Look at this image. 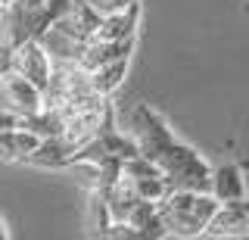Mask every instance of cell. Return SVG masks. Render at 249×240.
Returning a JSON list of instances; mask_svg holds the SVG:
<instances>
[{
    "instance_id": "4",
    "label": "cell",
    "mask_w": 249,
    "mask_h": 240,
    "mask_svg": "<svg viewBox=\"0 0 249 240\" xmlns=\"http://www.w3.org/2000/svg\"><path fill=\"white\" fill-rule=\"evenodd\" d=\"M10 69L19 75H25L28 81H35L37 88H47L50 84V75H53V56L47 53V47L37 37H28L22 41L19 47H13V56H10Z\"/></svg>"
},
{
    "instance_id": "5",
    "label": "cell",
    "mask_w": 249,
    "mask_h": 240,
    "mask_svg": "<svg viewBox=\"0 0 249 240\" xmlns=\"http://www.w3.org/2000/svg\"><path fill=\"white\" fill-rule=\"evenodd\" d=\"M249 234V200H228L218 206L206 228V237H246Z\"/></svg>"
},
{
    "instance_id": "12",
    "label": "cell",
    "mask_w": 249,
    "mask_h": 240,
    "mask_svg": "<svg viewBox=\"0 0 249 240\" xmlns=\"http://www.w3.org/2000/svg\"><path fill=\"white\" fill-rule=\"evenodd\" d=\"M93 10L100 13V16H106V13H119V10H128L131 3H137V0H88Z\"/></svg>"
},
{
    "instance_id": "15",
    "label": "cell",
    "mask_w": 249,
    "mask_h": 240,
    "mask_svg": "<svg viewBox=\"0 0 249 240\" xmlns=\"http://www.w3.org/2000/svg\"><path fill=\"white\" fill-rule=\"evenodd\" d=\"M3 19H6V6L0 3V47H6V44H3Z\"/></svg>"
},
{
    "instance_id": "17",
    "label": "cell",
    "mask_w": 249,
    "mask_h": 240,
    "mask_svg": "<svg viewBox=\"0 0 249 240\" xmlns=\"http://www.w3.org/2000/svg\"><path fill=\"white\" fill-rule=\"evenodd\" d=\"M25 6H37V3H44V0H22Z\"/></svg>"
},
{
    "instance_id": "14",
    "label": "cell",
    "mask_w": 249,
    "mask_h": 240,
    "mask_svg": "<svg viewBox=\"0 0 249 240\" xmlns=\"http://www.w3.org/2000/svg\"><path fill=\"white\" fill-rule=\"evenodd\" d=\"M10 56H13V50H10V47H0V75L10 72Z\"/></svg>"
},
{
    "instance_id": "3",
    "label": "cell",
    "mask_w": 249,
    "mask_h": 240,
    "mask_svg": "<svg viewBox=\"0 0 249 240\" xmlns=\"http://www.w3.org/2000/svg\"><path fill=\"white\" fill-rule=\"evenodd\" d=\"M44 106V91L19 72L0 75V110H13L16 115H31Z\"/></svg>"
},
{
    "instance_id": "10",
    "label": "cell",
    "mask_w": 249,
    "mask_h": 240,
    "mask_svg": "<svg viewBox=\"0 0 249 240\" xmlns=\"http://www.w3.org/2000/svg\"><path fill=\"white\" fill-rule=\"evenodd\" d=\"M124 75H128V59H115V63H106L100 69L90 72V91L100 97H112L115 91L122 88Z\"/></svg>"
},
{
    "instance_id": "18",
    "label": "cell",
    "mask_w": 249,
    "mask_h": 240,
    "mask_svg": "<svg viewBox=\"0 0 249 240\" xmlns=\"http://www.w3.org/2000/svg\"><path fill=\"white\" fill-rule=\"evenodd\" d=\"M0 3H3V6H10V3H16V0H0Z\"/></svg>"
},
{
    "instance_id": "9",
    "label": "cell",
    "mask_w": 249,
    "mask_h": 240,
    "mask_svg": "<svg viewBox=\"0 0 249 240\" xmlns=\"http://www.w3.org/2000/svg\"><path fill=\"white\" fill-rule=\"evenodd\" d=\"M212 193L221 203L246 197V172L243 166H218L212 168Z\"/></svg>"
},
{
    "instance_id": "1",
    "label": "cell",
    "mask_w": 249,
    "mask_h": 240,
    "mask_svg": "<svg viewBox=\"0 0 249 240\" xmlns=\"http://www.w3.org/2000/svg\"><path fill=\"white\" fill-rule=\"evenodd\" d=\"M218 206L221 200L212 190H168V197L159 200V215L168 237H202Z\"/></svg>"
},
{
    "instance_id": "8",
    "label": "cell",
    "mask_w": 249,
    "mask_h": 240,
    "mask_svg": "<svg viewBox=\"0 0 249 240\" xmlns=\"http://www.w3.org/2000/svg\"><path fill=\"white\" fill-rule=\"evenodd\" d=\"M44 137H37L35 131L28 128H13L6 134H0V162H25L28 166V156L41 147Z\"/></svg>"
},
{
    "instance_id": "2",
    "label": "cell",
    "mask_w": 249,
    "mask_h": 240,
    "mask_svg": "<svg viewBox=\"0 0 249 240\" xmlns=\"http://www.w3.org/2000/svg\"><path fill=\"white\" fill-rule=\"evenodd\" d=\"M128 128H131L128 134L137 141L140 153H143L146 159H153V162L175 144V134H171V128L165 125V119H162L156 110H150L146 103H137L134 110H131Z\"/></svg>"
},
{
    "instance_id": "13",
    "label": "cell",
    "mask_w": 249,
    "mask_h": 240,
    "mask_svg": "<svg viewBox=\"0 0 249 240\" xmlns=\"http://www.w3.org/2000/svg\"><path fill=\"white\" fill-rule=\"evenodd\" d=\"M19 128V115L13 110H0V134H6V131Z\"/></svg>"
},
{
    "instance_id": "6",
    "label": "cell",
    "mask_w": 249,
    "mask_h": 240,
    "mask_svg": "<svg viewBox=\"0 0 249 240\" xmlns=\"http://www.w3.org/2000/svg\"><path fill=\"white\" fill-rule=\"evenodd\" d=\"M131 50H134V37H124V41H84L75 56V66L84 69V72H93V69L115 63V59H131Z\"/></svg>"
},
{
    "instance_id": "11",
    "label": "cell",
    "mask_w": 249,
    "mask_h": 240,
    "mask_svg": "<svg viewBox=\"0 0 249 240\" xmlns=\"http://www.w3.org/2000/svg\"><path fill=\"white\" fill-rule=\"evenodd\" d=\"M112 224V212H109V203H106V193L103 190H88V228L90 234H106V228Z\"/></svg>"
},
{
    "instance_id": "16",
    "label": "cell",
    "mask_w": 249,
    "mask_h": 240,
    "mask_svg": "<svg viewBox=\"0 0 249 240\" xmlns=\"http://www.w3.org/2000/svg\"><path fill=\"white\" fill-rule=\"evenodd\" d=\"M6 237H10V231H6V224L0 222V240H6Z\"/></svg>"
},
{
    "instance_id": "7",
    "label": "cell",
    "mask_w": 249,
    "mask_h": 240,
    "mask_svg": "<svg viewBox=\"0 0 249 240\" xmlns=\"http://www.w3.org/2000/svg\"><path fill=\"white\" fill-rule=\"evenodd\" d=\"M137 25H140V0L131 3L128 10L106 13L100 19V25H97L90 41H124V37H137Z\"/></svg>"
}]
</instances>
